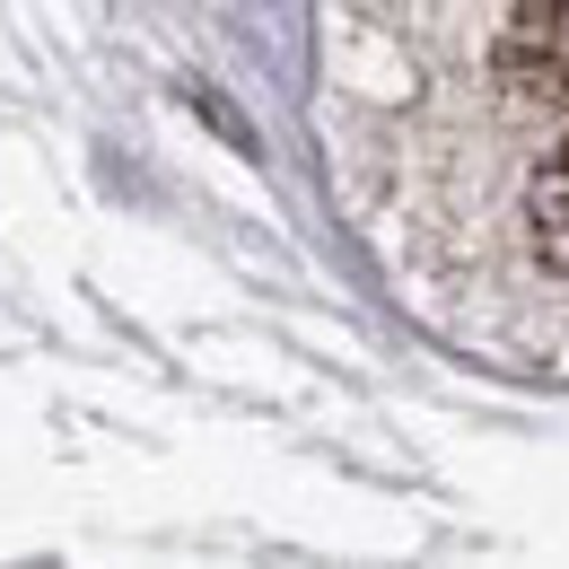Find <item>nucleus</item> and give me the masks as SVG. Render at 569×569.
<instances>
[{"mask_svg": "<svg viewBox=\"0 0 569 569\" xmlns=\"http://www.w3.org/2000/svg\"><path fill=\"white\" fill-rule=\"evenodd\" d=\"M526 228H535V254L569 272V141L535 167V184H526Z\"/></svg>", "mask_w": 569, "mask_h": 569, "instance_id": "obj_2", "label": "nucleus"}, {"mask_svg": "<svg viewBox=\"0 0 569 569\" xmlns=\"http://www.w3.org/2000/svg\"><path fill=\"white\" fill-rule=\"evenodd\" d=\"M499 88L517 106H552L569 114V0H517L499 27Z\"/></svg>", "mask_w": 569, "mask_h": 569, "instance_id": "obj_1", "label": "nucleus"}]
</instances>
